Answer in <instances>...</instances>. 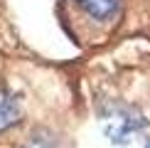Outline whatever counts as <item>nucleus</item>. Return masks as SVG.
<instances>
[{
    "mask_svg": "<svg viewBox=\"0 0 150 148\" xmlns=\"http://www.w3.org/2000/svg\"><path fill=\"white\" fill-rule=\"evenodd\" d=\"M22 148H54V143H52V138L47 133H35Z\"/></svg>",
    "mask_w": 150,
    "mask_h": 148,
    "instance_id": "20e7f679",
    "label": "nucleus"
},
{
    "mask_svg": "<svg viewBox=\"0 0 150 148\" xmlns=\"http://www.w3.org/2000/svg\"><path fill=\"white\" fill-rule=\"evenodd\" d=\"M76 3L84 8V12L89 17L98 22H108L118 15V8H121V0H76Z\"/></svg>",
    "mask_w": 150,
    "mask_h": 148,
    "instance_id": "f03ea898",
    "label": "nucleus"
},
{
    "mask_svg": "<svg viewBox=\"0 0 150 148\" xmlns=\"http://www.w3.org/2000/svg\"><path fill=\"white\" fill-rule=\"evenodd\" d=\"M17 121H20V104H17L15 94L0 86V133L15 126Z\"/></svg>",
    "mask_w": 150,
    "mask_h": 148,
    "instance_id": "7ed1b4c3",
    "label": "nucleus"
},
{
    "mask_svg": "<svg viewBox=\"0 0 150 148\" xmlns=\"http://www.w3.org/2000/svg\"><path fill=\"white\" fill-rule=\"evenodd\" d=\"M101 121H103L106 136H108L111 141H116V143L130 141L143 126H145V119H143L135 109L126 106V104H111V106L101 114Z\"/></svg>",
    "mask_w": 150,
    "mask_h": 148,
    "instance_id": "f257e3e1",
    "label": "nucleus"
}]
</instances>
